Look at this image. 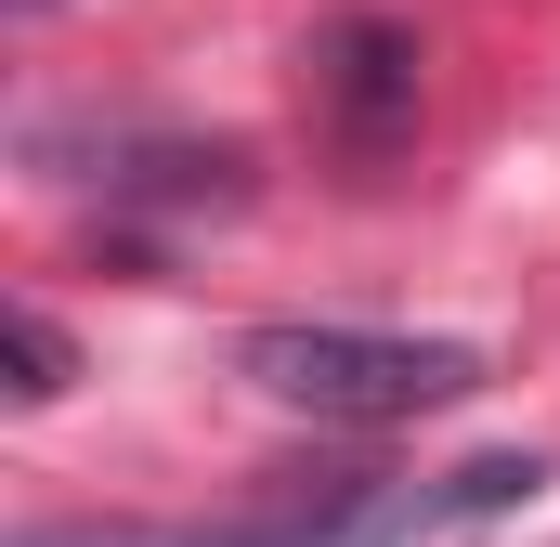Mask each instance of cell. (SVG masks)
<instances>
[{"label":"cell","mask_w":560,"mask_h":547,"mask_svg":"<svg viewBox=\"0 0 560 547\" xmlns=\"http://www.w3.org/2000/svg\"><path fill=\"white\" fill-rule=\"evenodd\" d=\"M235 365H248V392H275L287 417H326V430H392V417L482 392L469 339H405V326H248Z\"/></svg>","instance_id":"6da1fadb"},{"label":"cell","mask_w":560,"mask_h":547,"mask_svg":"<svg viewBox=\"0 0 560 547\" xmlns=\"http://www.w3.org/2000/svg\"><path fill=\"white\" fill-rule=\"evenodd\" d=\"M313 131L352 170H392L418 143V39L392 13H326L313 26Z\"/></svg>","instance_id":"7a4b0ae2"},{"label":"cell","mask_w":560,"mask_h":547,"mask_svg":"<svg viewBox=\"0 0 560 547\" xmlns=\"http://www.w3.org/2000/svg\"><path fill=\"white\" fill-rule=\"evenodd\" d=\"M0 352H13V405H52V392L79 379V339H66L39 300H13V313H0Z\"/></svg>","instance_id":"3957f363"},{"label":"cell","mask_w":560,"mask_h":547,"mask_svg":"<svg viewBox=\"0 0 560 547\" xmlns=\"http://www.w3.org/2000/svg\"><path fill=\"white\" fill-rule=\"evenodd\" d=\"M13 547H235V522H26Z\"/></svg>","instance_id":"277c9868"}]
</instances>
